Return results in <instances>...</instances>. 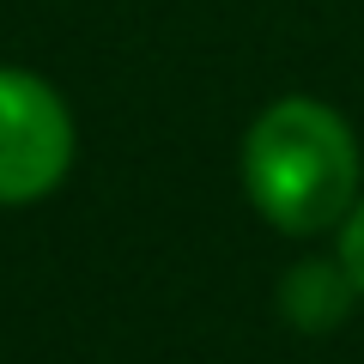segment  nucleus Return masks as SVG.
I'll return each mask as SVG.
<instances>
[{
	"label": "nucleus",
	"mask_w": 364,
	"mask_h": 364,
	"mask_svg": "<svg viewBox=\"0 0 364 364\" xmlns=\"http://www.w3.org/2000/svg\"><path fill=\"white\" fill-rule=\"evenodd\" d=\"M249 207L286 237H322L358 207V140L322 97H279L243 134Z\"/></svg>",
	"instance_id": "f257e3e1"
},
{
	"label": "nucleus",
	"mask_w": 364,
	"mask_h": 364,
	"mask_svg": "<svg viewBox=\"0 0 364 364\" xmlns=\"http://www.w3.org/2000/svg\"><path fill=\"white\" fill-rule=\"evenodd\" d=\"M73 170V109L49 79L0 67V207L55 195Z\"/></svg>",
	"instance_id": "f03ea898"
},
{
	"label": "nucleus",
	"mask_w": 364,
	"mask_h": 364,
	"mask_svg": "<svg viewBox=\"0 0 364 364\" xmlns=\"http://www.w3.org/2000/svg\"><path fill=\"white\" fill-rule=\"evenodd\" d=\"M352 304H358V286H352V273L334 261H298V267L279 279V310H286V322H298L304 334H328V328H340L352 316Z\"/></svg>",
	"instance_id": "7ed1b4c3"
},
{
	"label": "nucleus",
	"mask_w": 364,
	"mask_h": 364,
	"mask_svg": "<svg viewBox=\"0 0 364 364\" xmlns=\"http://www.w3.org/2000/svg\"><path fill=\"white\" fill-rule=\"evenodd\" d=\"M340 267L352 273V286H358V298H364V195H358V207L346 213V225H340Z\"/></svg>",
	"instance_id": "20e7f679"
}]
</instances>
